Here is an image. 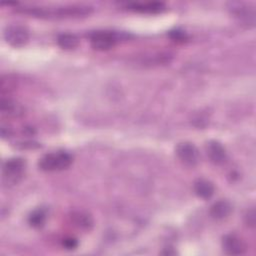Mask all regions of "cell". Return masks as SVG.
<instances>
[{
  "mask_svg": "<svg viewBox=\"0 0 256 256\" xmlns=\"http://www.w3.org/2000/svg\"><path fill=\"white\" fill-rule=\"evenodd\" d=\"M22 13L37 17H59V18H77L84 17L92 13V7L87 5H69L55 7L53 9L43 7H24L19 10Z\"/></svg>",
  "mask_w": 256,
  "mask_h": 256,
  "instance_id": "6da1fadb",
  "label": "cell"
},
{
  "mask_svg": "<svg viewBox=\"0 0 256 256\" xmlns=\"http://www.w3.org/2000/svg\"><path fill=\"white\" fill-rule=\"evenodd\" d=\"M72 220L77 227L85 230H89L93 225V221L91 217L88 214H85L82 212L74 213L72 216Z\"/></svg>",
  "mask_w": 256,
  "mask_h": 256,
  "instance_id": "9a60e30c",
  "label": "cell"
},
{
  "mask_svg": "<svg viewBox=\"0 0 256 256\" xmlns=\"http://www.w3.org/2000/svg\"><path fill=\"white\" fill-rule=\"evenodd\" d=\"M10 135H11V129L2 124L1 125V136H2V138H7Z\"/></svg>",
  "mask_w": 256,
  "mask_h": 256,
  "instance_id": "ffe728a7",
  "label": "cell"
},
{
  "mask_svg": "<svg viewBox=\"0 0 256 256\" xmlns=\"http://www.w3.org/2000/svg\"><path fill=\"white\" fill-rule=\"evenodd\" d=\"M194 191L198 197L202 199H209L214 193V186L208 180L199 179L194 183Z\"/></svg>",
  "mask_w": 256,
  "mask_h": 256,
  "instance_id": "4fadbf2b",
  "label": "cell"
},
{
  "mask_svg": "<svg viewBox=\"0 0 256 256\" xmlns=\"http://www.w3.org/2000/svg\"><path fill=\"white\" fill-rule=\"evenodd\" d=\"M228 8L231 15H233V17L236 18L241 25H244L248 28L255 26L256 14L253 6H250L249 4L241 1H233L228 3Z\"/></svg>",
  "mask_w": 256,
  "mask_h": 256,
  "instance_id": "3957f363",
  "label": "cell"
},
{
  "mask_svg": "<svg viewBox=\"0 0 256 256\" xmlns=\"http://www.w3.org/2000/svg\"><path fill=\"white\" fill-rule=\"evenodd\" d=\"M4 39L13 47H22L29 41V31L21 25H10L4 30Z\"/></svg>",
  "mask_w": 256,
  "mask_h": 256,
  "instance_id": "8992f818",
  "label": "cell"
},
{
  "mask_svg": "<svg viewBox=\"0 0 256 256\" xmlns=\"http://www.w3.org/2000/svg\"><path fill=\"white\" fill-rule=\"evenodd\" d=\"M170 36L173 40H177V41H184L186 39V34L183 31L180 30H175V31H171L170 32Z\"/></svg>",
  "mask_w": 256,
  "mask_h": 256,
  "instance_id": "ac0fdd59",
  "label": "cell"
},
{
  "mask_svg": "<svg viewBox=\"0 0 256 256\" xmlns=\"http://www.w3.org/2000/svg\"><path fill=\"white\" fill-rule=\"evenodd\" d=\"M232 212V205L226 200H219L211 206L210 215L216 220L227 218Z\"/></svg>",
  "mask_w": 256,
  "mask_h": 256,
  "instance_id": "7c38bea8",
  "label": "cell"
},
{
  "mask_svg": "<svg viewBox=\"0 0 256 256\" xmlns=\"http://www.w3.org/2000/svg\"><path fill=\"white\" fill-rule=\"evenodd\" d=\"M26 163L22 158H11L3 164V180L8 184L17 183L23 176Z\"/></svg>",
  "mask_w": 256,
  "mask_h": 256,
  "instance_id": "277c9868",
  "label": "cell"
},
{
  "mask_svg": "<svg viewBox=\"0 0 256 256\" xmlns=\"http://www.w3.org/2000/svg\"><path fill=\"white\" fill-rule=\"evenodd\" d=\"M73 162V157L66 151H56L44 155L38 162L43 171H60L67 169Z\"/></svg>",
  "mask_w": 256,
  "mask_h": 256,
  "instance_id": "7a4b0ae2",
  "label": "cell"
},
{
  "mask_svg": "<svg viewBox=\"0 0 256 256\" xmlns=\"http://www.w3.org/2000/svg\"><path fill=\"white\" fill-rule=\"evenodd\" d=\"M207 154L210 160L216 165L223 164L227 159L226 151L218 141L212 140L207 143Z\"/></svg>",
  "mask_w": 256,
  "mask_h": 256,
  "instance_id": "8fae6325",
  "label": "cell"
},
{
  "mask_svg": "<svg viewBox=\"0 0 256 256\" xmlns=\"http://www.w3.org/2000/svg\"><path fill=\"white\" fill-rule=\"evenodd\" d=\"M176 155L187 166H195L200 159V153L197 147L189 142L179 143L176 147Z\"/></svg>",
  "mask_w": 256,
  "mask_h": 256,
  "instance_id": "52a82bcc",
  "label": "cell"
},
{
  "mask_svg": "<svg viewBox=\"0 0 256 256\" xmlns=\"http://www.w3.org/2000/svg\"><path fill=\"white\" fill-rule=\"evenodd\" d=\"M91 46L100 51L109 50L116 45L119 40V34L113 31H95L89 36Z\"/></svg>",
  "mask_w": 256,
  "mask_h": 256,
  "instance_id": "5b68a950",
  "label": "cell"
},
{
  "mask_svg": "<svg viewBox=\"0 0 256 256\" xmlns=\"http://www.w3.org/2000/svg\"><path fill=\"white\" fill-rule=\"evenodd\" d=\"M63 245L66 247V249H75L78 245V242L77 240L73 239V238H66L64 241H63Z\"/></svg>",
  "mask_w": 256,
  "mask_h": 256,
  "instance_id": "d6986e66",
  "label": "cell"
},
{
  "mask_svg": "<svg viewBox=\"0 0 256 256\" xmlns=\"http://www.w3.org/2000/svg\"><path fill=\"white\" fill-rule=\"evenodd\" d=\"M45 221H46V213L42 209H37L33 211L28 218L29 224L34 228H41L45 224Z\"/></svg>",
  "mask_w": 256,
  "mask_h": 256,
  "instance_id": "2e32d148",
  "label": "cell"
},
{
  "mask_svg": "<svg viewBox=\"0 0 256 256\" xmlns=\"http://www.w3.org/2000/svg\"><path fill=\"white\" fill-rule=\"evenodd\" d=\"M222 247L229 255H240L246 250L245 244L235 235H226L222 240Z\"/></svg>",
  "mask_w": 256,
  "mask_h": 256,
  "instance_id": "30bf717a",
  "label": "cell"
},
{
  "mask_svg": "<svg viewBox=\"0 0 256 256\" xmlns=\"http://www.w3.org/2000/svg\"><path fill=\"white\" fill-rule=\"evenodd\" d=\"M24 111H25L24 107L18 102L9 98L1 99L0 112L3 116L17 118V117H21L24 114Z\"/></svg>",
  "mask_w": 256,
  "mask_h": 256,
  "instance_id": "9c48e42d",
  "label": "cell"
},
{
  "mask_svg": "<svg viewBox=\"0 0 256 256\" xmlns=\"http://www.w3.org/2000/svg\"><path fill=\"white\" fill-rule=\"evenodd\" d=\"M58 45L66 50L74 49L79 45V39L75 34L71 33H62L57 38Z\"/></svg>",
  "mask_w": 256,
  "mask_h": 256,
  "instance_id": "5bb4252c",
  "label": "cell"
},
{
  "mask_svg": "<svg viewBox=\"0 0 256 256\" xmlns=\"http://www.w3.org/2000/svg\"><path fill=\"white\" fill-rule=\"evenodd\" d=\"M245 221L246 224L250 227H254L255 226V212L254 209H251L247 212L246 216H245Z\"/></svg>",
  "mask_w": 256,
  "mask_h": 256,
  "instance_id": "e0dca14e",
  "label": "cell"
},
{
  "mask_svg": "<svg viewBox=\"0 0 256 256\" xmlns=\"http://www.w3.org/2000/svg\"><path fill=\"white\" fill-rule=\"evenodd\" d=\"M125 7L131 11L148 14L161 13L166 9L165 4L162 2H132L127 3Z\"/></svg>",
  "mask_w": 256,
  "mask_h": 256,
  "instance_id": "ba28073f",
  "label": "cell"
}]
</instances>
